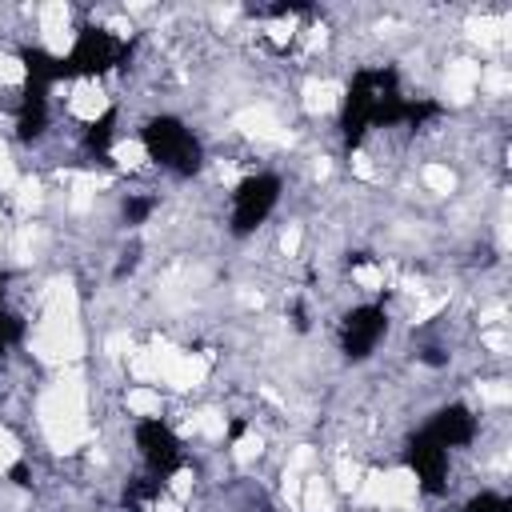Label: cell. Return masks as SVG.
<instances>
[{"label": "cell", "instance_id": "6da1fadb", "mask_svg": "<svg viewBox=\"0 0 512 512\" xmlns=\"http://www.w3.org/2000/svg\"><path fill=\"white\" fill-rule=\"evenodd\" d=\"M68 116L80 120V124H96L108 108H112V96L104 92V84L96 76H80L72 88H68V100H64Z\"/></svg>", "mask_w": 512, "mask_h": 512}, {"label": "cell", "instance_id": "7a4b0ae2", "mask_svg": "<svg viewBox=\"0 0 512 512\" xmlns=\"http://www.w3.org/2000/svg\"><path fill=\"white\" fill-rule=\"evenodd\" d=\"M480 80H484V68L476 60H468V56L448 60V68H444V100L448 104H468L476 96Z\"/></svg>", "mask_w": 512, "mask_h": 512}, {"label": "cell", "instance_id": "3957f363", "mask_svg": "<svg viewBox=\"0 0 512 512\" xmlns=\"http://www.w3.org/2000/svg\"><path fill=\"white\" fill-rule=\"evenodd\" d=\"M340 100H344V84L332 80V76H308L300 84V108L308 116H328Z\"/></svg>", "mask_w": 512, "mask_h": 512}, {"label": "cell", "instance_id": "277c9868", "mask_svg": "<svg viewBox=\"0 0 512 512\" xmlns=\"http://www.w3.org/2000/svg\"><path fill=\"white\" fill-rule=\"evenodd\" d=\"M108 156H112V164H116L120 172H144V168H148V160H152L148 144H144V140H136V136L116 140V144L108 148Z\"/></svg>", "mask_w": 512, "mask_h": 512}, {"label": "cell", "instance_id": "5b68a950", "mask_svg": "<svg viewBox=\"0 0 512 512\" xmlns=\"http://www.w3.org/2000/svg\"><path fill=\"white\" fill-rule=\"evenodd\" d=\"M124 408H128V416H140V420H160V412H164L160 388H152V384H132V388L124 392Z\"/></svg>", "mask_w": 512, "mask_h": 512}, {"label": "cell", "instance_id": "8992f818", "mask_svg": "<svg viewBox=\"0 0 512 512\" xmlns=\"http://www.w3.org/2000/svg\"><path fill=\"white\" fill-rule=\"evenodd\" d=\"M300 512H336V492L320 472L304 476V492H300Z\"/></svg>", "mask_w": 512, "mask_h": 512}, {"label": "cell", "instance_id": "52a82bcc", "mask_svg": "<svg viewBox=\"0 0 512 512\" xmlns=\"http://www.w3.org/2000/svg\"><path fill=\"white\" fill-rule=\"evenodd\" d=\"M420 180H424V188L432 192V196H452L456 192V168L452 164H444V160H428L424 168H420Z\"/></svg>", "mask_w": 512, "mask_h": 512}, {"label": "cell", "instance_id": "ba28073f", "mask_svg": "<svg viewBox=\"0 0 512 512\" xmlns=\"http://www.w3.org/2000/svg\"><path fill=\"white\" fill-rule=\"evenodd\" d=\"M12 204H16V212L32 216L44 204V180L40 176H20L16 188H12Z\"/></svg>", "mask_w": 512, "mask_h": 512}, {"label": "cell", "instance_id": "9c48e42d", "mask_svg": "<svg viewBox=\"0 0 512 512\" xmlns=\"http://www.w3.org/2000/svg\"><path fill=\"white\" fill-rule=\"evenodd\" d=\"M504 28H508L504 16H476V20H468V36H472L476 44H484V48L504 44Z\"/></svg>", "mask_w": 512, "mask_h": 512}, {"label": "cell", "instance_id": "30bf717a", "mask_svg": "<svg viewBox=\"0 0 512 512\" xmlns=\"http://www.w3.org/2000/svg\"><path fill=\"white\" fill-rule=\"evenodd\" d=\"M352 284L360 292H380L384 288V264L380 260H356L352 264Z\"/></svg>", "mask_w": 512, "mask_h": 512}, {"label": "cell", "instance_id": "8fae6325", "mask_svg": "<svg viewBox=\"0 0 512 512\" xmlns=\"http://www.w3.org/2000/svg\"><path fill=\"white\" fill-rule=\"evenodd\" d=\"M260 452H264V436H260L256 428H248V432L232 444V460H236V464H252Z\"/></svg>", "mask_w": 512, "mask_h": 512}, {"label": "cell", "instance_id": "7c38bea8", "mask_svg": "<svg viewBox=\"0 0 512 512\" xmlns=\"http://www.w3.org/2000/svg\"><path fill=\"white\" fill-rule=\"evenodd\" d=\"M24 80H28V64H24L20 56H12V52L0 48V84L16 88V84H24Z\"/></svg>", "mask_w": 512, "mask_h": 512}, {"label": "cell", "instance_id": "4fadbf2b", "mask_svg": "<svg viewBox=\"0 0 512 512\" xmlns=\"http://www.w3.org/2000/svg\"><path fill=\"white\" fill-rule=\"evenodd\" d=\"M300 244H304V228H300V224H288V228L276 236V252L288 256V260L300 256Z\"/></svg>", "mask_w": 512, "mask_h": 512}, {"label": "cell", "instance_id": "5bb4252c", "mask_svg": "<svg viewBox=\"0 0 512 512\" xmlns=\"http://www.w3.org/2000/svg\"><path fill=\"white\" fill-rule=\"evenodd\" d=\"M480 400H484V404L504 408V404L512 400V388H508L504 380H484V384H480Z\"/></svg>", "mask_w": 512, "mask_h": 512}, {"label": "cell", "instance_id": "9a60e30c", "mask_svg": "<svg viewBox=\"0 0 512 512\" xmlns=\"http://www.w3.org/2000/svg\"><path fill=\"white\" fill-rule=\"evenodd\" d=\"M16 456H20V444L8 436V428H0V476L16 464Z\"/></svg>", "mask_w": 512, "mask_h": 512}, {"label": "cell", "instance_id": "2e32d148", "mask_svg": "<svg viewBox=\"0 0 512 512\" xmlns=\"http://www.w3.org/2000/svg\"><path fill=\"white\" fill-rule=\"evenodd\" d=\"M16 180H20V172H16V164L4 156V160H0V192H12Z\"/></svg>", "mask_w": 512, "mask_h": 512}, {"label": "cell", "instance_id": "e0dca14e", "mask_svg": "<svg viewBox=\"0 0 512 512\" xmlns=\"http://www.w3.org/2000/svg\"><path fill=\"white\" fill-rule=\"evenodd\" d=\"M480 340H484L492 352H508V336H504V332H484Z\"/></svg>", "mask_w": 512, "mask_h": 512}]
</instances>
